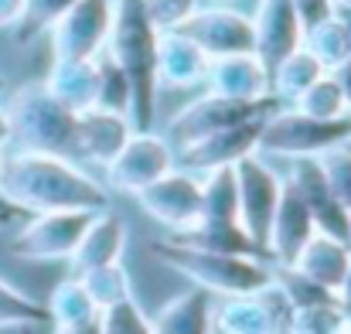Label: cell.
Masks as SVG:
<instances>
[{"instance_id": "obj_10", "label": "cell", "mask_w": 351, "mask_h": 334, "mask_svg": "<svg viewBox=\"0 0 351 334\" xmlns=\"http://www.w3.org/2000/svg\"><path fill=\"white\" fill-rule=\"evenodd\" d=\"M96 212H41L21 225V232L10 239V256L31 259V263H58L75 252L86 225Z\"/></svg>"}, {"instance_id": "obj_8", "label": "cell", "mask_w": 351, "mask_h": 334, "mask_svg": "<svg viewBox=\"0 0 351 334\" xmlns=\"http://www.w3.org/2000/svg\"><path fill=\"white\" fill-rule=\"evenodd\" d=\"M293 307L273 287V280L256 294L222 297L212 307V334H287Z\"/></svg>"}, {"instance_id": "obj_52", "label": "cell", "mask_w": 351, "mask_h": 334, "mask_svg": "<svg viewBox=\"0 0 351 334\" xmlns=\"http://www.w3.org/2000/svg\"><path fill=\"white\" fill-rule=\"evenodd\" d=\"M345 150H351V136H348V140H345Z\"/></svg>"}, {"instance_id": "obj_16", "label": "cell", "mask_w": 351, "mask_h": 334, "mask_svg": "<svg viewBox=\"0 0 351 334\" xmlns=\"http://www.w3.org/2000/svg\"><path fill=\"white\" fill-rule=\"evenodd\" d=\"M249 21L256 38V55L266 69H273L280 58H287L304 45V21L297 0H256V14H249Z\"/></svg>"}, {"instance_id": "obj_44", "label": "cell", "mask_w": 351, "mask_h": 334, "mask_svg": "<svg viewBox=\"0 0 351 334\" xmlns=\"http://www.w3.org/2000/svg\"><path fill=\"white\" fill-rule=\"evenodd\" d=\"M10 143V116H7V106H0V147Z\"/></svg>"}, {"instance_id": "obj_12", "label": "cell", "mask_w": 351, "mask_h": 334, "mask_svg": "<svg viewBox=\"0 0 351 334\" xmlns=\"http://www.w3.org/2000/svg\"><path fill=\"white\" fill-rule=\"evenodd\" d=\"M133 198L154 222L167 225L171 232H184L202 219V178L184 167L167 171Z\"/></svg>"}, {"instance_id": "obj_21", "label": "cell", "mask_w": 351, "mask_h": 334, "mask_svg": "<svg viewBox=\"0 0 351 334\" xmlns=\"http://www.w3.org/2000/svg\"><path fill=\"white\" fill-rule=\"evenodd\" d=\"M123 249H126V225L119 219L117 212H96L75 252L69 256L72 263V273H86V270H96V266H110V263H123Z\"/></svg>"}, {"instance_id": "obj_53", "label": "cell", "mask_w": 351, "mask_h": 334, "mask_svg": "<svg viewBox=\"0 0 351 334\" xmlns=\"http://www.w3.org/2000/svg\"><path fill=\"white\" fill-rule=\"evenodd\" d=\"M0 89H3V75H0Z\"/></svg>"}, {"instance_id": "obj_22", "label": "cell", "mask_w": 351, "mask_h": 334, "mask_svg": "<svg viewBox=\"0 0 351 334\" xmlns=\"http://www.w3.org/2000/svg\"><path fill=\"white\" fill-rule=\"evenodd\" d=\"M45 89L72 112L96 106V58H51Z\"/></svg>"}, {"instance_id": "obj_1", "label": "cell", "mask_w": 351, "mask_h": 334, "mask_svg": "<svg viewBox=\"0 0 351 334\" xmlns=\"http://www.w3.org/2000/svg\"><path fill=\"white\" fill-rule=\"evenodd\" d=\"M0 198L17 212H106L110 188L69 157L17 150L3 164Z\"/></svg>"}, {"instance_id": "obj_6", "label": "cell", "mask_w": 351, "mask_h": 334, "mask_svg": "<svg viewBox=\"0 0 351 334\" xmlns=\"http://www.w3.org/2000/svg\"><path fill=\"white\" fill-rule=\"evenodd\" d=\"M276 110H280V99L276 96L245 103V99H226V96L205 93V96L191 99L188 106H181L167 119L164 136H167V143L174 150H181V147H188V143H195V140H202L208 133L229 130V126L249 123V119H266V116H273Z\"/></svg>"}, {"instance_id": "obj_41", "label": "cell", "mask_w": 351, "mask_h": 334, "mask_svg": "<svg viewBox=\"0 0 351 334\" xmlns=\"http://www.w3.org/2000/svg\"><path fill=\"white\" fill-rule=\"evenodd\" d=\"M335 79H338V86H341V93H345V103H348V112H351V58L335 72Z\"/></svg>"}, {"instance_id": "obj_25", "label": "cell", "mask_w": 351, "mask_h": 334, "mask_svg": "<svg viewBox=\"0 0 351 334\" xmlns=\"http://www.w3.org/2000/svg\"><path fill=\"white\" fill-rule=\"evenodd\" d=\"M174 242L195 246V249H208V252H229V256H256L266 259V252L242 232L239 222H195L184 232H171ZM269 263V259H266Z\"/></svg>"}, {"instance_id": "obj_7", "label": "cell", "mask_w": 351, "mask_h": 334, "mask_svg": "<svg viewBox=\"0 0 351 334\" xmlns=\"http://www.w3.org/2000/svg\"><path fill=\"white\" fill-rule=\"evenodd\" d=\"M174 147L167 143L164 133L154 130H133L130 140L123 143L117 157L103 167L106 171V184L123 195H140L147 184H154L157 178H164L167 171H174Z\"/></svg>"}, {"instance_id": "obj_32", "label": "cell", "mask_w": 351, "mask_h": 334, "mask_svg": "<svg viewBox=\"0 0 351 334\" xmlns=\"http://www.w3.org/2000/svg\"><path fill=\"white\" fill-rule=\"evenodd\" d=\"M269 280H273V287H280V294L287 297V304H290L293 311H300V307H314V304H331V300H338L331 290H324L321 283L307 280V276H304L297 266L269 263Z\"/></svg>"}, {"instance_id": "obj_51", "label": "cell", "mask_w": 351, "mask_h": 334, "mask_svg": "<svg viewBox=\"0 0 351 334\" xmlns=\"http://www.w3.org/2000/svg\"><path fill=\"white\" fill-rule=\"evenodd\" d=\"M335 3H345V7H351V0H335Z\"/></svg>"}, {"instance_id": "obj_31", "label": "cell", "mask_w": 351, "mask_h": 334, "mask_svg": "<svg viewBox=\"0 0 351 334\" xmlns=\"http://www.w3.org/2000/svg\"><path fill=\"white\" fill-rule=\"evenodd\" d=\"M96 106L110 112H123V116H130V106H133L130 79L106 51L96 55Z\"/></svg>"}, {"instance_id": "obj_45", "label": "cell", "mask_w": 351, "mask_h": 334, "mask_svg": "<svg viewBox=\"0 0 351 334\" xmlns=\"http://www.w3.org/2000/svg\"><path fill=\"white\" fill-rule=\"evenodd\" d=\"M331 14H335V17H338V21L348 27V34H351V7H345V3H335V7H331Z\"/></svg>"}, {"instance_id": "obj_4", "label": "cell", "mask_w": 351, "mask_h": 334, "mask_svg": "<svg viewBox=\"0 0 351 334\" xmlns=\"http://www.w3.org/2000/svg\"><path fill=\"white\" fill-rule=\"evenodd\" d=\"M7 116H10V143H17V150L55 154V157H69L79 164V154H75L79 112L65 110L45 89V82L21 86L7 103Z\"/></svg>"}, {"instance_id": "obj_17", "label": "cell", "mask_w": 351, "mask_h": 334, "mask_svg": "<svg viewBox=\"0 0 351 334\" xmlns=\"http://www.w3.org/2000/svg\"><path fill=\"white\" fill-rule=\"evenodd\" d=\"M205 93L226 96V99H266L269 96V69L259 62L256 51L245 55H222L208 62L205 72Z\"/></svg>"}, {"instance_id": "obj_18", "label": "cell", "mask_w": 351, "mask_h": 334, "mask_svg": "<svg viewBox=\"0 0 351 334\" xmlns=\"http://www.w3.org/2000/svg\"><path fill=\"white\" fill-rule=\"evenodd\" d=\"M314 219L304 205V198L297 195V188L283 178V191H280V205L273 212L269 235H266V256L269 263H283L290 266L297 259V252L307 246V239L314 235Z\"/></svg>"}, {"instance_id": "obj_54", "label": "cell", "mask_w": 351, "mask_h": 334, "mask_svg": "<svg viewBox=\"0 0 351 334\" xmlns=\"http://www.w3.org/2000/svg\"><path fill=\"white\" fill-rule=\"evenodd\" d=\"M328 3H331V7H335V0H328Z\"/></svg>"}, {"instance_id": "obj_40", "label": "cell", "mask_w": 351, "mask_h": 334, "mask_svg": "<svg viewBox=\"0 0 351 334\" xmlns=\"http://www.w3.org/2000/svg\"><path fill=\"white\" fill-rule=\"evenodd\" d=\"M21 10H24V0H0V31L17 27Z\"/></svg>"}, {"instance_id": "obj_33", "label": "cell", "mask_w": 351, "mask_h": 334, "mask_svg": "<svg viewBox=\"0 0 351 334\" xmlns=\"http://www.w3.org/2000/svg\"><path fill=\"white\" fill-rule=\"evenodd\" d=\"M293 110H300L304 116H314V119H341V116H351L335 72H324L314 86H307L293 99Z\"/></svg>"}, {"instance_id": "obj_34", "label": "cell", "mask_w": 351, "mask_h": 334, "mask_svg": "<svg viewBox=\"0 0 351 334\" xmlns=\"http://www.w3.org/2000/svg\"><path fill=\"white\" fill-rule=\"evenodd\" d=\"M41 321H48V307L0 276V331L38 328Z\"/></svg>"}, {"instance_id": "obj_48", "label": "cell", "mask_w": 351, "mask_h": 334, "mask_svg": "<svg viewBox=\"0 0 351 334\" xmlns=\"http://www.w3.org/2000/svg\"><path fill=\"white\" fill-rule=\"evenodd\" d=\"M198 3H235V0H198Z\"/></svg>"}, {"instance_id": "obj_24", "label": "cell", "mask_w": 351, "mask_h": 334, "mask_svg": "<svg viewBox=\"0 0 351 334\" xmlns=\"http://www.w3.org/2000/svg\"><path fill=\"white\" fill-rule=\"evenodd\" d=\"M212 294L198 287L178 294L150 318V334H212Z\"/></svg>"}, {"instance_id": "obj_11", "label": "cell", "mask_w": 351, "mask_h": 334, "mask_svg": "<svg viewBox=\"0 0 351 334\" xmlns=\"http://www.w3.org/2000/svg\"><path fill=\"white\" fill-rule=\"evenodd\" d=\"M113 0H75L51 27V58H96L106 48Z\"/></svg>"}, {"instance_id": "obj_27", "label": "cell", "mask_w": 351, "mask_h": 334, "mask_svg": "<svg viewBox=\"0 0 351 334\" xmlns=\"http://www.w3.org/2000/svg\"><path fill=\"white\" fill-rule=\"evenodd\" d=\"M304 48L317 58L324 72H338L351 58V34L335 14H328L317 24L304 27Z\"/></svg>"}, {"instance_id": "obj_30", "label": "cell", "mask_w": 351, "mask_h": 334, "mask_svg": "<svg viewBox=\"0 0 351 334\" xmlns=\"http://www.w3.org/2000/svg\"><path fill=\"white\" fill-rule=\"evenodd\" d=\"M72 276H75V273H72ZM79 280H82L86 294L93 297V304H96L99 314H106L110 307H117V304L133 297V283H130V273H126L123 263L86 270V273H79Z\"/></svg>"}, {"instance_id": "obj_38", "label": "cell", "mask_w": 351, "mask_h": 334, "mask_svg": "<svg viewBox=\"0 0 351 334\" xmlns=\"http://www.w3.org/2000/svg\"><path fill=\"white\" fill-rule=\"evenodd\" d=\"M317 160H321V171H324V178H328L335 198L345 205V212L351 215V150L335 147V150L321 154Z\"/></svg>"}, {"instance_id": "obj_15", "label": "cell", "mask_w": 351, "mask_h": 334, "mask_svg": "<svg viewBox=\"0 0 351 334\" xmlns=\"http://www.w3.org/2000/svg\"><path fill=\"white\" fill-rule=\"evenodd\" d=\"M259 130H263V119H249V123H239V126H229V130L208 133V136L174 150V160H178V167H184L191 174L235 167L242 157L259 154Z\"/></svg>"}, {"instance_id": "obj_47", "label": "cell", "mask_w": 351, "mask_h": 334, "mask_svg": "<svg viewBox=\"0 0 351 334\" xmlns=\"http://www.w3.org/2000/svg\"><path fill=\"white\" fill-rule=\"evenodd\" d=\"M3 164H7V154H3V147H0V181H3Z\"/></svg>"}, {"instance_id": "obj_2", "label": "cell", "mask_w": 351, "mask_h": 334, "mask_svg": "<svg viewBox=\"0 0 351 334\" xmlns=\"http://www.w3.org/2000/svg\"><path fill=\"white\" fill-rule=\"evenodd\" d=\"M130 79L133 106L130 123L133 130H154V106H157V27L147 21L140 0H113V24L103 48Z\"/></svg>"}, {"instance_id": "obj_50", "label": "cell", "mask_w": 351, "mask_h": 334, "mask_svg": "<svg viewBox=\"0 0 351 334\" xmlns=\"http://www.w3.org/2000/svg\"><path fill=\"white\" fill-rule=\"evenodd\" d=\"M0 208H14V205H7V202H3V198H0Z\"/></svg>"}, {"instance_id": "obj_42", "label": "cell", "mask_w": 351, "mask_h": 334, "mask_svg": "<svg viewBox=\"0 0 351 334\" xmlns=\"http://www.w3.org/2000/svg\"><path fill=\"white\" fill-rule=\"evenodd\" d=\"M338 304H341V311L351 318V263H348V273H345L341 287H338Z\"/></svg>"}, {"instance_id": "obj_29", "label": "cell", "mask_w": 351, "mask_h": 334, "mask_svg": "<svg viewBox=\"0 0 351 334\" xmlns=\"http://www.w3.org/2000/svg\"><path fill=\"white\" fill-rule=\"evenodd\" d=\"M198 178H202V219L198 222H239L235 167H219Z\"/></svg>"}, {"instance_id": "obj_20", "label": "cell", "mask_w": 351, "mask_h": 334, "mask_svg": "<svg viewBox=\"0 0 351 334\" xmlns=\"http://www.w3.org/2000/svg\"><path fill=\"white\" fill-rule=\"evenodd\" d=\"M130 133H133V123L123 112H110L99 106L82 110L75 119V154H79V160L106 167L123 150Z\"/></svg>"}, {"instance_id": "obj_5", "label": "cell", "mask_w": 351, "mask_h": 334, "mask_svg": "<svg viewBox=\"0 0 351 334\" xmlns=\"http://www.w3.org/2000/svg\"><path fill=\"white\" fill-rule=\"evenodd\" d=\"M348 136H351V116L314 119V116H304L293 106H280L273 116L263 119L259 154L263 157H283V160L321 157V154H328L335 147H345Z\"/></svg>"}, {"instance_id": "obj_14", "label": "cell", "mask_w": 351, "mask_h": 334, "mask_svg": "<svg viewBox=\"0 0 351 334\" xmlns=\"http://www.w3.org/2000/svg\"><path fill=\"white\" fill-rule=\"evenodd\" d=\"M287 181L304 198V205H307V212L314 219V228L351 246V215L345 212V205L335 198V191H331V184H328L324 171H321V160L317 157H297V160H290Z\"/></svg>"}, {"instance_id": "obj_9", "label": "cell", "mask_w": 351, "mask_h": 334, "mask_svg": "<svg viewBox=\"0 0 351 334\" xmlns=\"http://www.w3.org/2000/svg\"><path fill=\"white\" fill-rule=\"evenodd\" d=\"M235 181H239V225L266 252V235H269L273 212L280 205L283 178L269 167L263 154H249L235 164Z\"/></svg>"}, {"instance_id": "obj_35", "label": "cell", "mask_w": 351, "mask_h": 334, "mask_svg": "<svg viewBox=\"0 0 351 334\" xmlns=\"http://www.w3.org/2000/svg\"><path fill=\"white\" fill-rule=\"evenodd\" d=\"M287 334H351V318L341 311L338 300L300 307V311H293Z\"/></svg>"}, {"instance_id": "obj_3", "label": "cell", "mask_w": 351, "mask_h": 334, "mask_svg": "<svg viewBox=\"0 0 351 334\" xmlns=\"http://www.w3.org/2000/svg\"><path fill=\"white\" fill-rule=\"evenodd\" d=\"M150 256L157 263H164L167 270L181 273L184 280H191L198 290L212 294V297H239V294H256L269 283V263L256 259V256H229V252H208V249H195L184 242L167 239H154Z\"/></svg>"}, {"instance_id": "obj_37", "label": "cell", "mask_w": 351, "mask_h": 334, "mask_svg": "<svg viewBox=\"0 0 351 334\" xmlns=\"http://www.w3.org/2000/svg\"><path fill=\"white\" fill-rule=\"evenodd\" d=\"M147 21L157 31H181L188 24V17L202 7L198 0H140Z\"/></svg>"}, {"instance_id": "obj_28", "label": "cell", "mask_w": 351, "mask_h": 334, "mask_svg": "<svg viewBox=\"0 0 351 334\" xmlns=\"http://www.w3.org/2000/svg\"><path fill=\"white\" fill-rule=\"evenodd\" d=\"M45 307H48V321H51L55 328H79V324H93V321L103 318V314L96 311L93 297L86 294V287H82L79 276H65V280L51 290V297H48Z\"/></svg>"}, {"instance_id": "obj_26", "label": "cell", "mask_w": 351, "mask_h": 334, "mask_svg": "<svg viewBox=\"0 0 351 334\" xmlns=\"http://www.w3.org/2000/svg\"><path fill=\"white\" fill-rule=\"evenodd\" d=\"M324 75V69L317 65V58L300 45L297 51H290L287 58H280L273 69H269V96L280 99V106H293V99L314 86L317 79Z\"/></svg>"}, {"instance_id": "obj_39", "label": "cell", "mask_w": 351, "mask_h": 334, "mask_svg": "<svg viewBox=\"0 0 351 334\" xmlns=\"http://www.w3.org/2000/svg\"><path fill=\"white\" fill-rule=\"evenodd\" d=\"M103 334H150V318L130 297L103 314Z\"/></svg>"}, {"instance_id": "obj_46", "label": "cell", "mask_w": 351, "mask_h": 334, "mask_svg": "<svg viewBox=\"0 0 351 334\" xmlns=\"http://www.w3.org/2000/svg\"><path fill=\"white\" fill-rule=\"evenodd\" d=\"M17 215H21L17 208H0V228H7V225H14V222H17Z\"/></svg>"}, {"instance_id": "obj_13", "label": "cell", "mask_w": 351, "mask_h": 334, "mask_svg": "<svg viewBox=\"0 0 351 334\" xmlns=\"http://www.w3.org/2000/svg\"><path fill=\"white\" fill-rule=\"evenodd\" d=\"M181 31H184L208 58L256 51L252 21H249V14L235 10V3H202V7L188 17V24H184Z\"/></svg>"}, {"instance_id": "obj_49", "label": "cell", "mask_w": 351, "mask_h": 334, "mask_svg": "<svg viewBox=\"0 0 351 334\" xmlns=\"http://www.w3.org/2000/svg\"><path fill=\"white\" fill-rule=\"evenodd\" d=\"M17 334H34V328H21V331Z\"/></svg>"}, {"instance_id": "obj_43", "label": "cell", "mask_w": 351, "mask_h": 334, "mask_svg": "<svg viewBox=\"0 0 351 334\" xmlns=\"http://www.w3.org/2000/svg\"><path fill=\"white\" fill-rule=\"evenodd\" d=\"M55 334H103V318L93 324H79V328H55Z\"/></svg>"}, {"instance_id": "obj_19", "label": "cell", "mask_w": 351, "mask_h": 334, "mask_svg": "<svg viewBox=\"0 0 351 334\" xmlns=\"http://www.w3.org/2000/svg\"><path fill=\"white\" fill-rule=\"evenodd\" d=\"M208 55L184 31H157V89H195L205 82Z\"/></svg>"}, {"instance_id": "obj_23", "label": "cell", "mask_w": 351, "mask_h": 334, "mask_svg": "<svg viewBox=\"0 0 351 334\" xmlns=\"http://www.w3.org/2000/svg\"><path fill=\"white\" fill-rule=\"evenodd\" d=\"M348 263H351L348 242L331 239V235H324V232H314L290 266H297L307 280L321 283L324 290H331V294L338 297V287H341V280H345V273H348Z\"/></svg>"}, {"instance_id": "obj_36", "label": "cell", "mask_w": 351, "mask_h": 334, "mask_svg": "<svg viewBox=\"0 0 351 334\" xmlns=\"http://www.w3.org/2000/svg\"><path fill=\"white\" fill-rule=\"evenodd\" d=\"M75 0H24V10H21V21H17V41L27 45L34 41L38 34H48V27L72 7Z\"/></svg>"}]
</instances>
